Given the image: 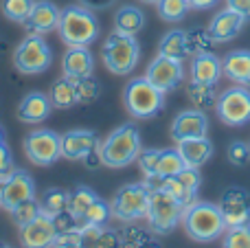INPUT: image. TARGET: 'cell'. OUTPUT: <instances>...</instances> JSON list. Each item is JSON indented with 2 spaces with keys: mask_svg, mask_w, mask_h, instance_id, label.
Masks as SVG:
<instances>
[{
  "mask_svg": "<svg viewBox=\"0 0 250 248\" xmlns=\"http://www.w3.org/2000/svg\"><path fill=\"white\" fill-rule=\"evenodd\" d=\"M182 227L185 233L193 242L200 244H208V242H217L226 233V220L222 215L220 205L213 202H191L182 211Z\"/></svg>",
  "mask_w": 250,
  "mask_h": 248,
  "instance_id": "cell-1",
  "label": "cell"
},
{
  "mask_svg": "<svg viewBox=\"0 0 250 248\" xmlns=\"http://www.w3.org/2000/svg\"><path fill=\"white\" fill-rule=\"evenodd\" d=\"M99 20L86 4H68L62 9L57 33L66 46H90L99 38Z\"/></svg>",
  "mask_w": 250,
  "mask_h": 248,
  "instance_id": "cell-2",
  "label": "cell"
},
{
  "mask_svg": "<svg viewBox=\"0 0 250 248\" xmlns=\"http://www.w3.org/2000/svg\"><path fill=\"white\" fill-rule=\"evenodd\" d=\"M141 132L134 123H123L99 141V156L105 167L121 169L132 165L141 154Z\"/></svg>",
  "mask_w": 250,
  "mask_h": 248,
  "instance_id": "cell-3",
  "label": "cell"
},
{
  "mask_svg": "<svg viewBox=\"0 0 250 248\" xmlns=\"http://www.w3.org/2000/svg\"><path fill=\"white\" fill-rule=\"evenodd\" d=\"M165 95L167 92L156 88L147 77H136L125 86L123 103H125V110L134 119H151L163 112Z\"/></svg>",
  "mask_w": 250,
  "mask_h": 248,
  "instance_id": "cell-4",
  "label": "cell"
},
{
  "mask_svg": "<svg viewBox=\"0 0 250 248\" xmlns=\"http://www.w3.org/2000/svg\"><path fill=\"white\" fill-rule=\"evenodd\" d=\"M101 60H104L105 68L114 75H129L136 68L138 60H141V46L134 35L125 33H110L101 48Z\"/></svg>",
  "mask_w": 250,
  "mask_h": 248,
  "instance_id": "cell-5",
  "label": "cell"
},
{
  "mask_svg": "<svg viewBox=\"0 0 250 248\" xmlns=\"http://www.w3.org/2000/svg\"><path fill=\"white\" fill-rule=\"evenodd\" d=\"M182 211H185V207L169 191L160 187L151 189L149 209H147V222H149L151 233L169 235L171 231H176V227L182 222Z\"/></svg>",
  "mask_w": 250,
  "mask_h": 248,
  "instance_id": "cell-6",
  "label": "cell"
},
{
  "mask_svg": "<svg viewBox=\"0 0 250 248\" xmlns=\"http://www.w3.org/2000/svg\"><path fill=\"white\" fill-rule=\"evenodd\" d=\"M149 185L147 183H129L123 185L117 193H114L112 202V218L119 222L132 224L138 220L147 218V209H149Z\"/></svg>",
  "mask_w": 250,
  "mask_h": 248,
  "instance_id": "cell-7",
  "label": "cell"
},
{
  "mask_svg": "<svg viewBox=\"0 0 250 248\" xmlns=\"http://www.w3.org/2000/svg\"><path fill=\"white\" fill-rule=\"evenodd\" d=\"M53 51L44 35L29 33L20 44H18L16 53H13V64L20 73L24 75H40L51 66Z\"/></svg>",
  "mask_w": 250,
  "mask_h": 248,
  "instance_id": "cell-8",
  "label": "cell"
},
{
  "mask_svg": "<svg viewBox=\"0 0 250 248\" xmlns=\"http://www.w3.org/2000/svg\"><path fill=\"white\" fill-rule=\"evenodd\" d=\"M215 112L224 125L229 127H242L250 121V90L246 86L226 88L217 95Z\"/></svg>",
  "mask_w": 250,
  "mask_h": 248,
  "instance_id": "cell-9",
  "label": "cell"
},
{
  "mask_svg": "<svg viewBox=\"0 0 250 248\" xmlns=\"http://www.w3.org/2000/svg\"><path fill=\"white\" fill-rule=\"evenodd\" d=\"M145 183L149 185V189L160 187V189H165V191H169L182 207H187V205L198 200L202 176H200L198 167H185V169L178 171L176 176H169V178L151 176V178H145Z\"/></svg>",
  "mask_w": 250,
  "mask_h": 248,
  "instance_id": "cell-10",
  "label": "cell"
},
{
  "mask_svg": "<svg viewBox=\"0 0 250 248\" xmlns=\"http://www.w3.org/2000/svg\"><path fill=\"white\" fill-rule=\"evenodd\" d=\"M22 147L33 165L51 167L53 163H57V158H62V136L48 127H40L26 134Z\"/></svg>",
  "mask_w": 250,
  "mask_h": 248,
  "instance_id": "cell-11",
  "label": "cell"
},
{
  "mask_svg": "<svg viewBox=\"0 0 250 248\" xmlns=\"http://www.w3.org/2000/svg\"><path fill=\"white\" fill-rule=\"evenodd\" d=\"M145 77L163 92H171L185 82V66H182L180 60L156 55L147 66Z\"/></svg>",
  "mask_w": 250,
  "mask_h": 248,
  "instance_id": "cell-12",
  "label": "cell"
},
{
  "mask_svg": "<svg viewBox=\"0 0 250 248\" xmlns=\"http://www.w3.org/2000/svg\"><path fill=\"white\" fill-rule=\"evenodd\" d=\"M35 198V183L24 169H16L7 180L0 183V207L11 211L20 202Z\"/></svg>",
  "mask_w": 250,
  "mask_h": 248,
  "instance_id": "cell-13",
  "label": "cell"
},
{
  "mask_svg": "<svg viewBox=\"0 0 250 248\" xmlns=\"http://www.w3.org/2000/svg\"><path fill=\"white\" fill-rule=\"evenodd\" d=\"M220 209L226 220V227L250 224V193L242 187H230L222 193Z\"/></svg>",
  "mask_w": 250,
  "mask_h": 248,
  "instance_id": "cell-14",
  "label": "cell"
},
{
  "mask_svg": "<svg viewBox=\"0 0 250 248\" xmlns=\"http://www.w3.org/2000/svg\"><path fill=\"white\" fill-rule=\"evenodd\" d=\"M208 134V119L207 112L200 108L182 110L171 123V139L176 143L187 139H200V136Z\"/></svg>",
  "mask_w": 250,
  "mask_h": 248,
  "instance_id": "cell-15",
  "label": "cell"
},
{
  "mask_svg": "<svg viewBox=\"0 0 250 248\" xmlns=\"http://www.w3.org/2000/svg\"><path fill=\"white\" fill-rule=\"evenodd\" d=\"M244 24H246V18H244L242 13H237V11L226 7L213 16V20L208 22L207 31H208V35H211L213 44H226L242 33Z\"/></svg>",
  "mask_w": 250,
  "mask_h": 248,
  "instance_id": "cell-16",
  "label": "cell"
},
{
  "mask_svg": "<svg viewBox=\"0 0 250 248\" xmlns=\"http://www.w3.org/2000/svg\"><path fill=\"white\" fill-rule=\"evenodd\" d=\"M57 235V227H55V220L51 218L48 213L40 211L38 218L31 220L26 227L20 228V242L26 248H44V246H51L53 240Z\"/></svg>",
  "mask_w": 250,
  "mask_h": 248,
  "instance_id": "cell-17",
  "label": "cell"
},
{
  "mask_svg": "<svg viewBox=\"0 0 250 248\" xmlns=\"http://www.w3.org/2000/svg\"><path fill=\"white\" fill-rule=\"evenodd\" d=\"M99 149V136L92 130H68L62 134V156L68 161H83Z\"/></svg>",
  "mask_w": 250,
  "mask_h": 248,
  "instance_id": "cell-18",
  "label": "cell"
},
{
  "mask_svg": "<svg viewBox=\"0 0 250 248\" xmlns=\"http://www.w3.org/2000/svg\"><path fill=\"white\" fill-rule=\"evenodd\" d=\"M60 16H62V9L55 2H51V0H35L24 26L29 33H40V35L51 33L60 24Z\"/></svg>",
  "mask_w": 250,
  "mask_h": 248,
  "instance_id": "cell-19",
  "label": "cell"
},
{
  "mask_svg": "<svg viewBox=\"0 0 250 248\" xmlns=\"http://www.w3.org/2000/svg\"><path fill=\"white\" fill-rule=\"evenodd\" d=\"M189 73H191V82L215 86L222 79V75H224V70H222V60L211 51L195 53V55H191Z\"/></svg>",
  "mask_w": 250,
  "mask_h": 248,
  "instance_id": "cell-20",
  "label": "cell"
},
{
  "mask_svg": "<svg viewBox=\"0 0 250 248\" xmlns=\"http://www.w3.org/2000/svg\"><path fill=\"white\" fill-rule=\"evenodd\" d=\"M51 110H53L51 97L40 90H33L22 97L20 105H18V119L22 123H40L51 117Z\"/></svg>",
  "mask_w": 250,
  "mask_h": 248,
  "instance_id": "cell-21",
  "label": "cell"
},
{
  "mask_svg": "<svg viewBox=\"0 0 250 248\" xmlns=\"http://www.w3.org/2000/svg\"><path fill=\"white\" fill-rule=\"evenodd\" d=\"M95 68V57L88 51V46H68L62 57V70H64L66 77H86L92 75Z\"/></svg>",
  "mask_w": 250,
  "mask_h": 248,
  "instance_id": "cell-22",
  "label": "cell"
},
{
  "mask_svg": "<svg viewBox=\"0 0 250 248\" xmlns=\"http://www.w3.org/2000/svg\"><path fill=\"white\" fill-rule=\"evenodd\" d=\"M222 70H224V77L233 83L250 88V51L246 48L230 51L222 60Z\"/></svg>",
  "mask_w": 250,
  "mask_h": 248,
  "instance_id": "cell-23",
  "label": "cell"
},
{
  "mask_svg": "<svg viewBox=\"0 0 250 248\" xmlns=\"http://www.w3.org/2000/svg\"><path fill=\"white\" fill-rule=\"evenodd\" d=\"M178 152L182 154L187 167H202L204 163H208V158L213 156V143L207 136H200V139H187L178 143Z\"/></svg>",
  "mask_w": 250,
  "mask_h": 248,
  "instance_id": "cell-24",
  "label": "cell"
},
{
  "mask_svg": "<svg viewBox=\"0 0 250 248\" xmlns=\"http://www.w3.org/2000/svg\"><path fill=\"white\" fill-rule=\"evenodd\" d=\"M158 55L173 57V60H180V62L191 57L187 31L173 29V31H169V33H165V38L160 40V44H158Z\"/></svg>",
  "mask_w": 250,
  "mask_h": 248,
  "instance_id": "cell-25",
  "label": "cell"
},
{
  "mask_svg": "<svg viewBox=\"0 0 250 248\" xmlns=\"http://www.w3.org/2000/svg\"><path fill=\"white\" fill-rule=\"evenodd\" d=\"M145 26V13L134 4H123L117 13H114V31L125 35H136Z\"/></svg>",
  "mask_w": 250,
  "mask_h": 248,
  "instance_id": "cell-26",
  "label": "cell"
},
{
  "mask_svg": "<svg viewBox=\"0 0 250 248\" xmlns=\"http://www.w3.org/2000/svg\"><path fill=\"white\" fill-rule=\"evenodd\" d=\"M51 103L53 108L57 110H68L73 108L75 103H79L77 101V88H75V79L73 77H60L55 79V83L51 86Z\"/></svg>",
  "mask_w": 250,
  "mask_h": 248,
  "instance_id": "cell-27",
  "label": "cell"
},
{
  "mask_svg": "<svg viewBox=\"0 0 250 248\" xmlns=\"http://www.w3.org/2000/svg\"><path fill=\"white\" fill-rule=\"evenodd\" d=\"M185 167H187V163H185V158H182V154L178 152V147H165L158 152L154 176H158V178H169V176H176L178 171H182Z\"/></svg>",
  "mask_w": 250,
  "mask_h": 248,
  "instance_id": "cell-28",
  "label": "cell"
},
{
  "mask_svg": "<svg viewBox=\"0 0 250 248\" xmlns=\"http://www.w3.org/2000/svg\"><path fill=\"white\" fill-rule=\"evenodd\" d=\"M112 218V207L110 202L97 198L90 207L86 209V213L79 218V227H105Z\"/></svg>",
  "mask_w": 250,
  "mask_h": 248,
  "instance_id": "cell-29",
  "label": "cell"
},
{
  "mask_svg": "<svg viewBox=\"0 0 250 248\" xmlns=\"http://www.w3.org/2000/svg\"><path fill=\"white\" fill-rule=\"evenodd\" d=\"M97 198L99 196H97L90 187L79 185V187H75L73 191H70V196H68V213L79 222V218L86 213V209L97 200Z\"/></svg>",
  "mask_w": 250,
  "mask_h": 248,
  "instance_id": "cell-30",
  "label": "cell"
},
{
  "mask_svg": "<svg viewBox=\"0 0 250 248\" xmlns=\"http://www.w3.org/2000/svg\"><path fill=\"white\" fill-rule=\"evenodd\" d=\"M68 196L70 191H64V189H48L40 200V209L44 213H48L51 218H55V215L68 211Z\"/></svg>",
  "mask_w": 250,
  "mask_h": 248,
  "instance_id": "cell-31",
  "label": "cell"
},
{
  "mask_svg": "<svg viewBox=\"0 0 250 248\" xmlns=\"http://www.w3.org/2000/svg\"><path fill=\"white\" fill-rule=\"evenodd\" d=\"M189 99L195 108L200 110H208V108H215L217 103V92H215V86H208V83H195L191 82L189 83Z\"/></svg>",
  "mask_w": 250,
  "mask_h": 248,
  "instance_id": "cell-32",
  "label": "cell"
},
{
  "mask_svg": "<svg viewBox=\"0 0 250 248\" xmlns=\"http://www.w3.org/2000/svg\"><path fill=\"white\" fill-rule=\"evenodd\" d=\"M156 9L165 22H180L191 11V4L189 0H158Z\"/></svg>",
  "mask_w": 250,
  "mask_h": 248,
  "instance_id": "cell-33",
  "label": "cell"
},
{
  "mask_svg": "<svg viewBox=\"0 0 250 248\" xmlns=\"http://www.w3.org/2000/svg\"><path fill=\"white\" fill-rule=\"evenodd\" d=\"M33 4H35V0H2L0 9H2L7 20L16 22V24H24Z\"/></svg>",
  "mask_w": 250,
  "mask_h": 248,
  "instance_id": "cell-34",
  "label": "cell"
},
{
  "mask_svg": "<svg viewBox=\"0 0 250 248\" xmlns=\"http://www.w3.org/2000/svg\"><path fill=\"white\" fill-rule=\"evenodd\" d=\"M75 88H77V101L79 103H95L101 95V83L95 75L77 77L75 79Z\"/></svg>",
  "mask_w": 250,
  "mask_h": 248,
  "instance_id": "cell-35",
  "label": "cell"
},
{
  "mask_svg": "<svg viewBox=\"0 0 250 248\" xmlns=\"http://www.w3.org/2000/svg\"><path fill=\"white\" fill-rule=\"evenodd\" d=\"M40 211H42V209H40V202L35 200V198H31V200H24V202H20L18 207H13L9 213H11V218H13V222H16V227L22 228V227H26L31 220L38 218Z\"/></svg>",
  "mask_w": 250,
  "mask_h": 248,
  "instance_id": "cell-36",
  "label": "cell"
},
{
  "mask_svg": "<svg viewBox=\"0 0 250 248\" xmlns=\"http://www.w3.org/2000/svg\"><path fill=\"white\" fill-rule=\"evenodd\" d=\"M222 246L224 248H250V224L242 227H229L222 235Z\"/></svg>",
  "mask_w": 250,
  "mask_h": 248,
  "instance_id": "cell-37",
  "label": "cell"
},
{
  "mask_svg": "<svg viewBox=\"0 0 250 248\" xmlns=\"http://www.w3.org/2000/svg\"><path fill=\"white\" fill-rule=\"evenodd\" d=\"M226 156H229V163L235 167H246L250 163V143H244V141H233L226 149Z\"/></svg>",
  "mask_w": 250,
  "mask_h": 248,
  "instance_id": "cell-38",
  "label": "cell"
},
{
  "mask_svg": "<svg viewBox=\"0 0 250 248\" xmlns=\"http://www.w3.org/2000/svg\"><path fill=\"white\" fill-rule=\"evenodd\" d=\"M187 38H189L191 55H195V53H204V51H211V46H213L211 35H208V31H204V29L187 31Z\"/></svg>",
  "mask_w": 250,
  "mask_h": 248,
  "instance_id": "cell-39",
  "label": "cell"
},
{
  "mask_svg": "<svg viewBox=\"0 0 250 248\" xmlns=\"http://www.w3.org/2000/svg\"><path fill=\"white\" fill-rule=\"evenodd\" d=\"M55 248H82L83 246V237H82V228H70V231H62L55 235L53 244Z\"/></svg>",
  "mask_w": 250,
  "mask_h": 248,
  "instance_id": "cell-40",
  "label": "cell"
},
{
  "mask_svg": "<svg viewBox=\"0 0 250 248\" xmlns=\"http://www.w3.org/2000/svg\"><path fill=\"white\" fill-rule=\"evenodd\" d=\"M151 244H154V240L145 231H138V228L121 231V246H151Z\"/></svg>",
  "mask_w": 250,
  "mask_h": 248,
  "instance_id": "cell-41",
  "label": "cell"
},
{
  "mask_svg": "<svg viewBox=\"0 0 250 248\" xmlns=\"http://www.w3.org/2000/svg\"><path fill=\"white\" fill-rule=\"evenodd\" d=\"M158 152L160 149L156 147H149V149H141V154H138V167H141V171L145 174V178H149V176L156 174V161H158Z\"/></svg>",
  "mask_w": 250,
  "mask_h": 248,
  "instance_id": "cell-42",
  "label": "cell"
},
{
  "mask_svg": "<svg viewBox=\"0 0 250 248\" xmlns=\"http://www.w3.org/2000/svg\"><path fill=\"white\" fill-rule=\"evenodd\" d=\"M16 171V163H13V154L4 141H0V183L7 180L9 176Z\"/></svg>",
  "mask_w": 250,
  "mask_h": 248,
  "instance_id": "cell-43",
  "label": "cell"
},
{
  "mask_svg": "<svg viewBox=\"0 0 250 248\" xmlns=\"http://www.w3.org/2000/svg\"><path fill=\"white\" fill-rule=\"evenodd\" d=\"M226 7L242 13L246 20H250V0H226Z\"/></svg>",
  "mask_w": 250,
  "mask_h": 248,
  "instance_id": "cell-44",
  "label": "cell"
},
{
  "mask_svg": "<svg viewBox=\"0 0 250 248\" xmlns=\"http://www.w3.org/2000/svg\"><path fill=\"white\" fill-rule=\"evenodd\" d=\"M217 2L220 0H189L191 9H195V11H208V9L217 7Z\"/></svg>",
  "mask_w": 250,
  "mask_h": 248,
  "instance_id": "cell-45",
  "label": "cell"
},
{
  "mask_svg": "<svg viewBox=\"0 0 250 248\" xmlns=\"http://www.w3.org/2000/svg\"><path fill=\"white\" fill-rule=\"evenodd\" d=\"M82 4H86L90 9H108L114 4V0H82Z\"/></svg>",
  "mask_w": 250,
  "mask_h": 248,
  "instance_id": "cell-46",
  "label": "cell"
},
{
  "mask_svg": "<svg viewBox=\"0 0 250 248\" xmlns=\"http://www.w3.org/2000/svg\"><path fill=\"white\" fill-rule=\"evenodd\" d=\"M141 2H147V4H156L158 0H141Z\"/></svg>",
  "mask_w": 250,
  "mask_h": 248,
  "instance_id": "cell-47",
  "label": "cell"
},
{
  "mask_svg": "<svg viewBox=\"0 0 250 248\" xmlns=\"http://www.w3.org/2000/svg\"><path fill=\"white\" fill-rule=\"evenodd\" d=\"M0 141H4V130L0 127Z\"/></svg>",
  "mask_w": 250,
  "mask_h": 248,
  "instance_id": "cell-48",
  "label": "cell"
}]
</instances>
